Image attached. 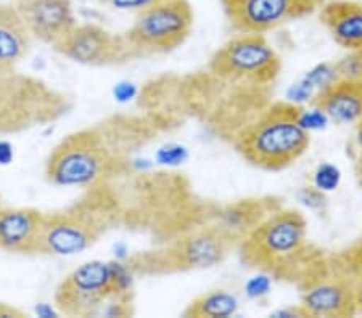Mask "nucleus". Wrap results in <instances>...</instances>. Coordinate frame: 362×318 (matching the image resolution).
Segmentation results:
<instances>
[{
	"label": "nucleus",
	"instance_id": "1",
	"mask_svg": "<svg viewBox=\"0 0 362 318\" xmlns=\"http://www.w3.org/2000/svg\"><path fill=\"white\" fill-rule=\"evenodd\" d=\"M301 108L279 102L238 135L237 148L245 159L264 171H280L301 158L309 147V132L298 123Z\"/></svg>",
	"mask_w": 362,
	"mask_h": 318
},
{
	"label": "nucleus",
	"instance_id": "2",
	"mask_svg": "<svg viewBox=\"0 0 362 318\" xmlns=\"http://www.w3.org/2000/svg\"><path fill=\"white\" fill-rule=\"evenodd\" d=\"M132 275L126 262H86L57 286L55 307L68 317L107 315L113 304L131 302Z\"/></svg>",
	"mask_w": 362,
	"mask_h": 318
},
{
	"label": "nucleus",
	"instance_id": "3",
	"mask_svg": "<svg viewBox=\"0 0 362 318\" xmlns=\"http://www.w3.org/2000/svg\"><path fill=\"white\" fill-rule=\"evenodd\" d=\"M121 159L100 129L66 135L45 161V177L55 187L90 188L116 176Z\"/></svg>",
	"mask_w": 362,
	"mask_h": 318
},
{
	"label": "nucleus",
	"instance_id": "4",
	"mask_svg": "<svg viewBox=\"0 0 362 318\" xmlns=\"http://www.w3.org/2000/svg\"><path fill=\"white\" fill-rule=\"evenodd\" d=\"M71 108V98L40 78L18 71L0 74V135L54 124Z\"/></svg>",
	"mask_w": 362,
	"mask_h": 318
},
{
	"label": "nucleus",
	"instance_id": "5",
	"mask_svg": "<svg viewBox=\"0 0 362 318\" xmlns=\"http://www.w3.org/2000/svg\"><path fill=\"white\" fill-rule=\"evenodd\" d=\"M306 219L282 209L262 219L240 241L242 262L269 275L288 274L306 246Z\"/></svg>",
	"mask_w": 362,
	"mask_h": 318
},
{
	"label": "nucleus",
	"instance_id": "6",
	"mask_svg": "<svg viewBox=\"0 0 362 318\" xmlns=\"http://www.w3.org/2000/svg\"><path fill=\"white\" fill-rule=\"evenodd\" d=\"M238 240L219 225L179 236L165 247L127 259V267L136 275H166L176 271L214 267L229 256Z\"/></svg>",
	"mask_w": 362,
	"mask_h": 318
},
{
	"label": "nucleus",
	"instance_id": "7",
	"mask_svg": "<svg viewBox=\"0 0 362 318\" xmlns=\"http://www.w3.org/2000/svg\"><path fill=\"white\" fill-rule=\"evenodd\" d=\"M194 27L189 0H166L137 11L132 26L122 34L132 58L163 55L180 47Z\"/></svg>",
	"mask_w": 362,
	"mask_h": 318
},
{
	"label": "nucleus",
	"instance_id": "8",
	"mask_svg": "<svg viewBox=\"0 0 362 318\" xmlns=\"http://www.w3.org/2000/svg\"><path fill=\"white\" fill-rule=\"evenodd\" d=\"M216 76L255 84H269L280 74L282 61L264 34H238L221 47L209 61Z\"/></svg>",
	"mask_w": 362,
	"mask_h": 318
},
{
	"label": "nucleus",
	"instance_id": "9",
	"mask_svg": "<svg viewBox=\"0 0 362 318\" xmlns=\"http://www.w3.org/2000/svg\"><path fill=\"white\" fill-rule=\"evenodd\" d=\"M107 228L100 214L84 201L57 212H44L37 254L73 256L95 245Z\"/></svg>",
	"mask_w": 362,
	"mask_h": 318
},
{
	"label": "nucleus",
	"instance_id": "10",
	"mask_svg": "<svg viewBox=\"0 0 362 318\" xmlns=\"http://www.w3.org/2000/svg\"><path fill=\"white\" fill-rule=\"evenodd\" d=\"M52 49L69 61L93 68L134 60L122 34H115L95 23H76Z\"/></svg>",
	"mask_w": 362,
	"mask_h": 318
},
{
	"label": "nucleus",
	"instance_id": "11",
	"mask_svg": "<svg viewBox=\"0 0 362 318\" xmlns=\"http://www.w3.org/2000/svg\"><path fill=\"white\" fill-rule=\"evenodd\" d=\"M320 0H221L226 18L238 34H264L305 18Z\"/></svg>",
	"mask_w": 362,
	"mask_h": 318
},
{
	"label": "nucleus",
	"instance_id": "12",
	"mask_svg": "<svg viewBox=\"0 0 362 318\" xmlns=\"http://www.w3.org/2000/svg\"><path fill=\"white\" fill-rule=\"evenodd\" d=\"M11 4L29 36L50 47L78 23L71 0H13Z\"/></svg>",
	"mask_w": 362,
	"mask_h": 318
},
{
	"label": "nucleus",
	"instance_id": "13",
	"mask_svg": "<svg viewBox=\"0 0 362 318\" xmlns=\"http://www.w3.org/2000/svg\"><path fill=\"white\" fill-rule=\"evenodd\" d=\"M301 310L313 318H344L356 315L351 283L344 279H322L313 283L301 296Z\"/></svg>",
	"mask_w": 362,
	"mask_h": 318
},
{
	"label": "nucleus",
	"instance_id": "14",
	"mask_svg": "<svg viewBox=\"0 0 362 318\" xmlns=\"http://www.w3.org/2000/svg\"><path fill=\"white\" fill-rule=\"evenodd\" d=\"M44 212L34 207L0 206V251L37 254Z\"/></svg>",
	"mask_w": 362,
	"mask_h": 318
},
{
	"label": "nucleus",
	"instance_id": "15",
	"mask_svg": "<svg viewBox=\"0 0 362 318\" xmlns=\"http://www.w3.org/2000/svg\"><path fill=\"white\" fill-rule=\"evenodd\" d=\"M313 106L329 116L332 123L351 124L362 119V79H337L320 89L313 98Z\"/></svg>",
	"mask_w": 362,
	"mask_h": 318
},
{
	"label": "nucleus",
	"instance_id": "16",
	"mask_svg": "<svg viewBox=\"0 0 362 318\" xmlns=\"http://www.w3.org/2000/svg\"><path fill=\"white\" fill-rule=\"evenodd\" d=\"M319 20L330 37L343 49L362 51V4L354 0H329L319 11Z\"/></svg>",
	"mask_w": 362,
	"mask_h": 318
},
{
	"label": "nucleus",
	"instance_id": "17",
	"mask_svg": "<svg viewBox=\"0 0 362 318\" xmlns=\"http://www.w3.org/2000/svg\"><path fill=\"white\" fill-rule=\"evenodd\" d=\"M33 37L29 36L21 20L0 25V74L18 71L31 51Z\"/></svg>",
	"mask_w": 362,
	"mask_h": 318
},
{
	"label": "nucleus",
	"instance_id": "18",
	"mask_svg": "<svg viewBox=\"0 0 362 318\" xmlns=\"http://www.w3.org/2000/svg\"><path fill=\"white\" fill-rule=\"evenodd\" d=\"M238 309V299L232 293L214 289L195 298L182 312L189 318H227Z\"/></svg>",
	"mask_w": 362,
	"mask_h": 318
},
{
	"label": "nucleus",
	"instance_id": "19",
	"mask_svg": "<svg viewBox=\"0 0 362 318\" xmlns=\"http://www.w3.org/2000/svg\"><path fill=\"white\" fill-rule=\"evenodd\" d=\"M314 187L320 192H332L335 190L341 182V172L337 166L330 163H324L317 166L316 172H314Z\"/></svg>",
	"mask_w": 362,
	"mask_h": 318
},
{
	"label": "nucleus",
	"instance_id": "20",
	"mask_svg": "<svg viewBox=\"0 0 362 318\" xmlns=\"http://www.w3.org/2000/svg\"><path fill=\"white\" fill-rule=\"evenodd\" d=\"M305 79L314 87V90H316L317 94L320 89H324L325 85H329L338 79V69L337 66L330 65V63H322V65L313 68L311 71L306 74Z\"/></svg>",
	"mask_w": 362,
	"mask_h": 318
},
{
	"label": "nucleus",
	"instance_id": "21",
	"mask_svg": "<svg viewBox=\"0 0 362 318\" xmlns=\"http://www.w3.org/2000/svg\"><path fill=\"white\" fill-rule=\"evenodd\" d=\"M298 123H300V126L306 132H311V130L325 129L327 124L330 123V119H329V116L322 111V109L314 106V109H303L301 108L300 116H298Z\"/></svg>",
	"mask_w": 362,
	"mask_h": 318
},
{
	"label": "nucleus",
	"instance_id": "22",
	"mask_svg": "<svg viewBox=\"0 0 362 318\" xmlns=\"http://www.w3.org/2000/svg\"><path fill=\"white\" fill-rule=\"evenodd\" d=\"M271 275L264 274V271H259L258 275H255L253 279H250L247 281V285H245V293H247V296L250 299H259L271 291Z\"/></svg>",
	"mask_w": 362,
	"mask_h": 318
},
{
	"label": "nucleus",
	"instance_id": "23",
	"mask_svg": "<svg viewBox=\"0 0 362 318\" xmlns=\"http://www.w3.org/2000/svg\"><path fill=\"white\" fill-rule=\"evenodd\" d=\"M98 2H102L103 5H107V7L113 10L134 11V13H137V11L153 7L156 4L166 2V0H98Z\"/></svg>",
	"mask_w": 362,
	"mask_h": 318
},
{
	"label": "nucleus",
	"instance_id": "24",
	"mask_svg": "<svg viewBox=\"0 0 362 318\" xmlns=\"http://www.w3.org/2000/svg\"><path fill=\"white\" fill-rule=\"evenodd\" d=\"M187 149L180 145H168V147H163L158 153H156V159H158L160 164H168V166H177L182 164L187 159Z\"/></svg>",
	"mask_w": 362,
	"mask_h": 318
},
{
	"label": "nucleus",
	"instance_id": "25",
	"mask_svg": "<svg viewBox=\"0 0 362 318\" xmlns=\"http://www.w3.org/2000/svg\"><path fill=\"white\" fill-rule=\"evenodd\" d=\"M298 196H300L303 204L311 207V209H319V207H322L325 204L324 192H320L316 187L303 188L301 192L298 193Z\"/></svg>",
	"mask_w": 362,
	"mask_h": 318
},
{
	"label": "nucleus",
	"instance_id": "26",
	"mask_svg": "<svg viewBox=\"0 0 362 318\" xmlns=\"http://www.w3.org/2000/svg\"><path fill=\"white\" fill-rule=\"evenodd\" d=\"M16 20H20V16L16 13L13 4L0 2V25H2V23H10Z\"/></svg>",
	"mask_w": 362,
	"mask_h": 318
},
{
	"label": "nucleus",
	"instance_id": "27",
	"mask_svg": "<svg viewBox=\"0 0 362 318\" xmlns=\"http://www.w3.org/2000/svg\"><path fill=\"white\" fill-rule=\"evenodd\" d=\"M137 89L134 87V84H118L115 89V97L118 98L121 102L131 100V98L136 95Z\"/></svg>",
	"mask_w": 362,
	"mask_h": 318
},
{
	"label": "nucleus",
	"instance_id": "28",
	"mask_svg": "<svg viewBox=\"0 0 362 318\" xmlns=\"http://www.w3.org/2000/svg\"><path fill=\"white\" fill-rule=\"evenodd\" d=\"M0 317H25V314L20 309L13 307V305H8L5 302H0Z\"/></svg>",
	"mask_w": 362,
	"mask_h": 318
},
{
	"label": "nucleus",
	"instance_id": "29",
	"mask_svg": "<svg viewBox=\"0 0 362 318\" xmlns=\"http://www.w3.org/2000/svg\"><path fill=\"white\" fill-rule=\"evenodd\" d=\"M272 317L276 318H284V317H305V312L301 310L300 305H298V309H285V310H279L276 314H272Z\"/></svg>",
	"mask_w": 362,
	"mask_h": 318
},
{
	"label": "nucleus",
	"instance_id": "30",
	"mask_svg": "<svg viewBox=\"0 0 362 318\" xmlns=\"http://www.w3.org/2000/svg\"><path fill=\"white\" fill-rule=\"evenodd\" d=\"M354 298H356V314H362V280L358 288H354Z\"/></svg>",
	"mask_w": 362,
	"mask_h": 318
},
{
	"label": "nucleus",
	"instance_id": "31",
	"mask_svg": "<svg viewBox=\"0 0 362 318\" xmlns=\"http://www.w3.org/2000/svg\"><path fill=\"white\" fill-rule=\"evenodd\" d=\"M4 204V202H2V196H0V206H2Z\"/></svg>",
	"mask_w": 362,
	"mask_h": 318
},
{
	"label": "nucleus",
	"instance_id": "32",
	"mask_svg": "<svg viewBox=\"0 0 362 318\" xmlns=\"http://www.w3.org/2000/svg\"><path fill=\"white\" fill-rule=\"evenodd\" d=\"M361 132H362V119H361Z\"/></svg>",
	"mask_w": 362,
	"mask_h": 318
}]
</instances>
